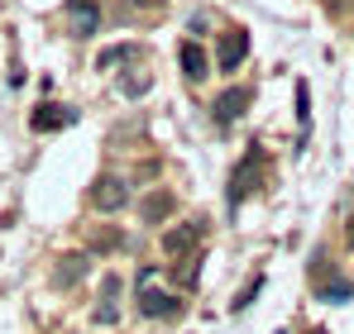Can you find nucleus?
Returning a JSON list of instances; mask_svg holds the SVG:
<instances>
[{
    "label": "nucleus",
    "mask_w": 354,
    "mask_h": 334,
    "mask_svg": "<svg viewBox=\"0 0 354 334\" xmlns=\"http://www.w3.org/2000/svg\"><path fill=\"white\" fill-rule=\"evenodd\" d=\"M153 282H158V268H139V315L144 320H168V315L182 311V301L173 291L153 286Z\"/></svg>",
    "instance_id": "1"
},
{
    "label": "nucleus",
    "mask_w": 354,
    "mask_h": 334,
    "mask_svg": "<svg viewBox=\"0 0 354 334\" xmlns=\"http://www.w3.org/2000/svg\"><path fill=\"white\" fill-rule=\"evenodd\" d=\"M263 167H268V158H263V144H249L244 148V158L235 163V172H230V210H235L239 201L263 181Z\"/></svg>",
    "instance_id": "2"
},
{
    "label": "nucleus",
    "mask_w": 354,
    "mask_h": 334,
    "mask_svg": "<svg viewBox=\"0 0 354 334\" xmlns=\"http://www.w3.org/2000/svg\"><path fill=\"white\" fill-rule=\"evenodd\" d=\"M86 201H91V210L115 215V210H124V206H129V181H124V177H115V172H101V177L91 181Z\"/></svg>",
    "instance_id": "3"
},
{
    "label": "nucleus",
    "mask_w": 354,
    "mask_h": 334,
    "mask_svg": "<svg viewBox=\"0 0 354 334\" xmlns=\"http://www.w3.org/2000/svg\"><path fill=\"white\" fill-rule=\"evenodd\" d=\"M249 101H254V86H230L216 106H211V115H216V124H235L239 115L249 110Z\"/></svg>",
    "instance_id": "4"
},
{
    "label": "nucleus",
    "mask_w": 354,
    "mask_h": 334,
    "mask_svg": "<svg viewBox=\"0 0 354 334\" xmlns=\"http://www.w3.org/2000/svg\"><path fill=\"white\" fill-rule=\"evenodd\" d=\"M67 124H77V110L72 106H39V110L29 115V129L34 134H58Z\"/></svg>",
    "instance_id": "5"
},
{
    "label": "nucleus",
    "mask_w": 354,
    "mask_h": 334,
    "mask_svg": "<svg viewBox=\"0 0 354 334\" xmlns=\"http://www.w3.org/2000/svg\"><path fill=\"white\" fill-rule=\"evenodd\" d=\"M196 239H201V220H187V224H173V229L158 239V248H163L168 258H182V253H187Z\"/></svg>",
    "instance_id": "6"
},
{
    "label": "nucleus",
    "mask_w": 354,
    "mask_h": 334,
    "mask_svg": "<svg viewBox=\"0 0 354 334\" xmlns=\"http://www.w3.org/2000/svg\"><path fill=\"white\" fill-rule=\"evenodd\" d=\"M120 277H106L101 286V301H96V311H91V325H120Z\"/></svg>",
    "instance_id": "7"
},
{
    "label": "nucleus",
    "mask_w": 354,
    "mask_h": 334,
    "mask_svg": "<svg viewBox=\"0 0 354 334\" xmlns=\"http://www.w3.org/2000/svg\"><path fill=\"white\" fill-rule=\"evenodd\" d=\"M67 19H72V34H77V39H86V34H96L101 10H96L91 0H67Z\"/></svg>",
    "instance_id": "8"
},
{
    "label": "nucleus",
    "mask_w": 354,
    "mask_h": 334,
    "mask_svg": "<svg viewBox=\"0 0 354 334\" xmlns=\"http://www.w3.org/2000/svg\"><path fill=\"white\" fill-rule=\"evenodd\" d=\"M177 57H182V77H187V81H206V77H211V62L201 53V43L187 39V43L177 48Z\"/></svg>",
    "instance_id": "9"
},
{
    "label": "nucleus",
    "mask_w": 354,
    "mask_h": 334,
    "mask_svg": "<svg viewBox=\"0 0 354 334\" xmlns=\"http://www.w3.org/2000/svg\"><path fill=\"white\" fill-rule=\"evenodd\" d=\"M244 57H249V34H244V29H230V34L221 39V72H235Z\"/></svg>",
    "instance_id": "10"
},
{
    "label": "nucleus",
    "mask_w": 354,
    "mask_h": 334,
    "mask_svg": "<svg viewBox=\"0 0 354 334\" xmlns=\"http://www.w3.org/2000/svg\"><path fill=\"white\" fill-rule=\"evenodd\" d=\"M77 277H86V253H82V258H77V253H72V258H62V268L53 273V286H72Z\"/></svg>",
    "instance_id": "11"
},
{
    "label": "nucleus",
    "mask_w": 354,
    "mask_h": 334,
    "mask_svg": "<svg viewBox=\"0 0 354 334\" xmlns=\"http://www.w3.org/2000/svg\"><path fill=\"white\" fill-rule=\"evenodd\" d=\"M168 210H173V196H168V191H153V196L144 201V220H149V224H153V220H163Z\"/></svg>",
    "instance_id": "12"
},
{
    "label": "nucleus",
    "mask_w": 354,
    "mask_h": 334,
    "mask_svg": "<svg viewBox=\"0 0 354 334\" xmlns=\"http://www.w3.org/2000/svg\"><path fill=\"white\" fill-rule=\"evenodd\" d=\"M149 86H153V77H149V72H134V77H124V81H120V91H124V96H144Z\"/></svg>",
    "instance_id": "13"
},
{
    "label": "nucleus",
    "mask_w": 354,
    "mask_h": 334,
    "mask_svg": "<svg viewBox=\"0 0 354 334\" xmlns=\"http://www.w3.org/2000/svg\"><path fill=\"white\" fill-rule=\"evenodd\" d=\"M134 53H139L134 43H120V48H111V53H101V67H115V62H129Z\"/></svg>",
    "instance_id": "14"
},
{
    "label": "nucleus",
    "mask_w": 354,
    "mask_h": 334,
    "mask_svg": "<svg viewBox=\"0 0 354 334\" xmlns=\"http://www.w3.org/2000/svg\"><path fill=\"white\" fill-rule=\"evenodd\" d=\"M321 296H326V301H350L354 286L350 282H330V286H321Z\"/></svg>",
    "instance_id": "15"
},
{
    "label": "nucleus",
    "mask_w": 354,
    "mask_h": 334,
    "mask_svg": "<svg viewBox=\"0 0 354 334\" xmlns=\"http://www.w3.org/2000/svg\"><path fill=\"white\" fill-rule=\"evenodd\" d=\"M297 119H301V129L311 124V110H306V81H297Z\"/></svg>",
    "instance_id": "16"
},
{
    "label": "nucleus",
    "mask_w": 354,
    "mask_h": 334,
    "mask_svg": "<svg viewBox=\"0 0 354 334\" xmlns=\"http://www.w3.org/2000/svg\"><path fill=\"white\" fill-rule=\"evenodd\" d=\"M259 286H263V277H254V282H249V286H244V291H239L235 311H244V306H249V301H254V296H259Z\"/></svg>",
    "instance_id": "17"
},
{
    "label": "nucleus",
    "mask_w": 354,
    "mask_h": 334,
    "mask_svg": "<svg viewBox=\"0 0 354 334\" xmlns=\"http://www.w3.org/2000/svg\"><path fill=\"white\" fill-rule=\"evenodd\" d=\"M129 5H134V10H163L168 0H129Z\"/></svg>",
    "instance_id": "18"
},
{
    "label": "nucleus",
    "mask_w": 354,
    "mask_h": 334,
    "mask_svg": "<svg viewBox=\"0 0 354 334\" xmlns=\"http://www.w3.org/2000/svg\"><path fill=\"white\" fill-rule=\"evenodd\" d=\"M350 244H354V220H350Z\"/></svg>",
    "instance_id": "19"
}]
</instances>
